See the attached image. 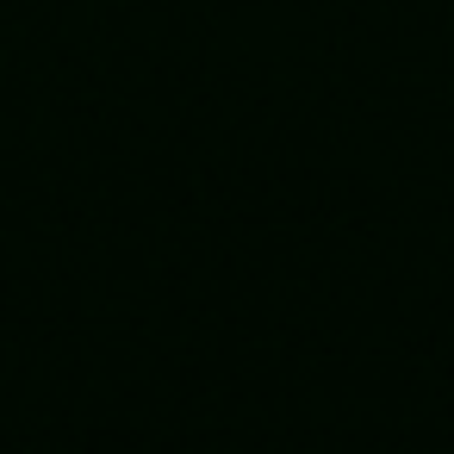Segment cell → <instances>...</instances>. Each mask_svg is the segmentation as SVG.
Instances as JSON below:
<instances>
[]
</instances>
